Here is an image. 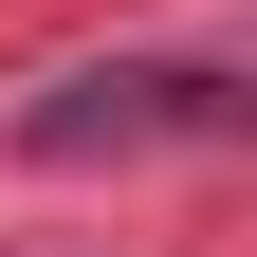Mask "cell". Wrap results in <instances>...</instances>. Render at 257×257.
<instances>
[{
	"mask_svg": "<svg viewBox=\"0 0 257 257\" xmlns=\"http://www.w3.org/2000/svg\"><path fill=\"white\" fill-rule=\"evenodd\" d=\"M19 147L37 166H128V147H257V92L202 74V55H110V74L37 92L19 110Z\"/></svg>",
	"mask_w": 257,
	"mask_h": 257,
	"instance_id": "obj_1",
	"label": "cell"
}]
</instances>
